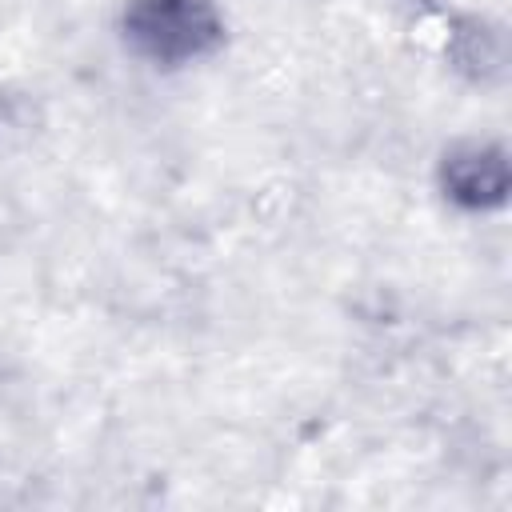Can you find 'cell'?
<instances>
[{
    "mask_svg": "<svg viewBox=\"0 0 512 512\" xmlns=\"http://www.w3.org/2000/svg\"><path fill=\"white\" fill-rule=\"evenodd\" d=\"M120 40L152 68H184L224 44V16L216 0H128Z\"/></svg>",
    "mask_w": 512,
    "mask_h": 512,
    "instance_id": "6da1fadb",
    "label": "cell"
},
{
    "mask_svg": "<svg viewBox=\"0 0 512 512\" xmlns=\"http://www.w3.org/2000/svg\"><path fill=\"white\" fill-rule=\"evenodd\" d=\"M444 196L464 212H488L508 200V160L496 144H464L452 148L440 164Z\"/></svg>",
    "mask_w": 512,
    "mask_h": 512,
    "instance_id": "7a4b0ae2",
    "label": "cell"
}]
</instances>
